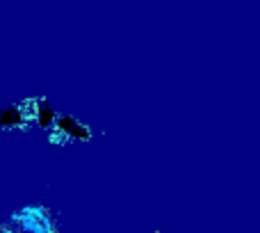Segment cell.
<instances>
[{
  "mask_svg": "<svg viewBox=\"0 0 260 233\" xmlns=\"http://www.w3.org/2000/svg\"><path fill=\"white\" fill-rule=\"evenodd\" d=\"M57 126H59L62 130H67V133H71L73 137H82V139L89 137V133H87L85 128H80V126H78L73 119H59V124H57Z\"/></svg>",
  "mask_w": 260,
  "mask_h": 233,
  "instance_id": "6da1fadb",
  "label": "cell"
},
{
  "mask_svg": "<svg viewBox=\"0 0 260 233\" xmlns=\"http://www.w3.org/2000/svg\"><path fill=\"white\" fill-rule=\"evenodd\" d=\"M50 119H53V110L48 108V105H41V110H39V121H41V126H48L50 124Z\"/></svg>",
  "mask_w": 260,
  "mask_h": 233,
  "instance_id": "3957f363",
  "label": "cell"
},
{
  "mask_svg": "<svg viewBox=\"0 0 260 233\" xmlns=\"http://www.w3.org/2000/svg\"><path fill=\"white\" fill-rule=\"evenodd\" d=\"M0 124H3V126L21 124V114H18V110H14V108H9V110H0Z\"/></svg>",
  "mask_w": 260,
  "mask_h": 233,
  "instance_id": "7a4b0ae2",
  "label": "cell"
}]
</instances>
